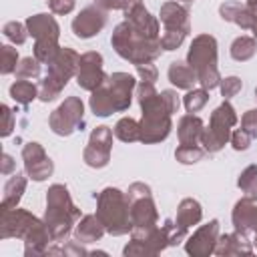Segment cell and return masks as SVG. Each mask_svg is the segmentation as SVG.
<instances>
[{
  "instance_id": "cell-49",
  "label": "cell",
  "mask_w": 257,
  "mask_h": 257,
  "mask_svg": "<svg viewBox=\"0 0 257 257\" xmlns=\"http://www.w3.org/2000/svg\"><path fill=\"white\" fill-rule=\"evenodd\" d=\"M247 6H249L253 12H257V0H247Z\"/></svg>"
},
{
  "instance_id": "cell-51",
  "label": "cell",
  "mask_w": 257,
  "mask_h": 257,
  "mask_svg": "<svg viewBox=\"0 0 257 257\" xmlns=\"http://www.w3.org/2000/svg\"><path fill=\"white\" fill-rule=\"evenodd\" d=\"M177 2H179V0H177ZM181 2H191V0H181Z\"/></svg>"
},
{
  "instance_id": "cell-35",
  "label": "cell",
  "mask_w": 257,
  "mask_h": 257,
  "mask_svg": "<svg viewBox=\"0 0 257 257\" xmlns=\"http://www.w3.org/2000/svg\"><path fill=\"white\" fill-rule=\"evenodd\" d=\"M16 78H24V80H30V78H38L40 74V60L32 58V56H26L18 62L16 70H14Z\"/></svg>"
},
{
  "instance_id": "cell-14",
  "label": "cell",
  "mask_w": 257,
  "mask_h": 257,
  "mask_svg": "<svg viewBox=\"0 0 257 257\" xmlns=\"http://www.w3.org/2000/svg\"><path fill=\"white\" fill-rule=\"evenodd\" d=\"M106 86H108V92L112 96L114 108L118 112L126 110L131 106V96H133V90L137 86L135 76L126 74V72H114L106 78Z\"/></svg>"
},
{
  "instance_id": "cell-6",
  "label": "cell",
  "mask_w": 257,
  "mask_h": 257,
  "mask_svg": "<svg viewBox=\"0 0 257 257\" xmlns=\"http://www.w3.org/2000/svg\"><path fill=\"white\" fill-rule=\"evenodd\" d=\"M42 221L38 217H34L32 213L24 211V209H2L0 215V237L2 239H26L36 227H40Z\"/></svg>"
},
{
  "instance_id": "cell-30",
  "label": "cell",
  "mask_w": 257,
  "mask_h": 257,
  "mask_svg": "<svg viewBox=\"0 0 257 257\" xmlns=\"http://www.w3.org/2000/svg\"><path fill=\"white\" fill-rule=\"evenodd\" d=\"M60 52V46H58V40H52V38H44V40H36L34 44V58L44 62V64H50L56 54Z\"/></svg>"
},
{
  "instance_id": "cell-4",
  "label": "cell",
  "mask_w": 257,
  "mask_h": 257,
  "mask_svg": "<svg viewBox=\"0 0 257 257\" xmlns=\"http://www.w3.org/2000/svg\"><path fill=\"white\" fill-rule=\"evenodd\" d=\"M187 62L197 72V80L203 88L211 90L219 86L221 74L217 68V40L211 34H199L189 48Z\"/></svg>"
},
{
  "instance_id": "cell-27",
  "label": "cell",
  "mask_w": 257,
  "mask_h": 257,
  "mask_svg": "<svg viewBox=\"0 0 257 257\" xmlns=\"http://www.w3.org/2000/svg\"><path fill=\"white\" fill-rule=\"evenodd\" d=\"M114 137L122 143H135V141H141V122H137L135 118L131 116H124L120 118L116 124H114Z\"/></svg>"
},
{
  "instance_id": "cell-43",
  "label": "cell",
  "mask_w": 257,
  "mask_h": 257,
  "mask_svg": "<svg viewBox=\"0 0 257 257\" xmlns=\"http://www.w3.org/2000/svg\"><path fill=\"white\" fill-rule=\"evenodd\" d=\"M241 128L249 133L253 139L257 137V108H251L241 116Z\"/></svg>"
},
{
  "instance_id": "cell-32",
  "label": "cell",
  "mask_w": 257,
  "mask_h": 257,
  "mask_svg": "<svg viewBox=\"0 0 257 257\" xmlns=\"http://www.w3.org/2000/svg\"><path fill=\"white\" fill-rule=\"evenodd\" d=\"M237 185H239V189L245 193L247 199H251V201L257 199V167H255V165H249V167L241 173Z\"/></svg>"
},
{
  "instance_id": "cell-23",
  "label": "cell",
  "mask_w": 257,
  "mask_h": 257,
  "mask_svg": "<svg viewBox=\"0 0 257 257\" xmlns=\"http://www.w3.org/2000/svg\"><path fill=\"white\" fill-rule=\"evenodd\" d=\"M169 80L177 86V88H185V90H191L193 88V84L195 82H199L197 80V72L191 68V64L189 62H181V60H177V62H171V66H169Z\"/></svg>"
},
{
  "instance_id": "cell-24",
  "label": "cell",
  "mask_w": 257,
  "mask_h": 257,
  "mask_svg": "<svg viewBox=\"0 0 257 257\" xmlns=\"http://www.w3.org/2000/svg\"><path fill=\"white\" fill-rule=\"evenodd\" d=\"M24 189H26V177L22 173H14L4 185V195H2L0 209H14L18 205V201L22 199Z\"/></svg>"
},
{
  "instance_id": "cell-20",
  "label": "cell",
  "mask_w": 257,
  "mask_h": 257,
  "mask_svg": "<svg viewBox=\"0 0 257 257\" xmlns=\"http://www.w3.org/2000/svg\"><path fill=\"white\" fill-rule=\"evenodd\" d=\"M251 245L247 241V235L245 233H229V235H223L217 239V245H215V253L217 255H251Z\"/></svg>"
},
{
  "instance_id": "cell-9",
  "label": "cell",
  "mask_w": 257,
  "mask_h": 257,
  "mask_svg": "<svg viewBox=\"0 0 257 257\" xmlns=\"http://www.w3.org/2000/svg\"><path fill=\"white\" fill-rule=\"evenodd\" d=\"M108 76L102 72V56L94 50L90 52H84L80 56V62H78V70H76V82L80 88L84 90H94L98 88Z\"/></svg>"
},
{
  "instance_id": "cell-7",
  "label": "cell",
  "mask_w": 257,
  "mask_h": 257,
  "mask_svg": "<svg viewBox=\"0 0 257 257\" xmlns=\"http://www.w3.org/2000/svg\"><path fill=\"white\" fill-rule=\"evenodd\" d=\"M82 114H84V104L78 96H68L48 118V124L52 133L60 137H68L74 128L82 124Z\"/></svg>"
},
{
  "instance_id": "cell-37",
  "label": "cell",
  "mask_w": 257,
  "mask_h": 257,
  "mask_svg": "<svg viewBox=\"0 0 257 257\" xmlns=\"http://www.w3.org/2000/svg\"><path fill=\"white\" fill-rule=\"evenodd\" d=\"M0 56H2L0 72H2V74H10V72H14L16 66H18V50L12 48L10 44H4V46H0Z\"/></svg>"
},
{
  "instance_id": "cell-34",
  "label": "cell",
  "mask_w": 257,
  "mask_h": 257,
  "mask_svg": "<svg viewBox=\"0 0 257 257\" xmlns=\"http://www.w3.org/2000/svg\"><path fill=\"white\" fill-rule=\"evenodd\" d=\"M207 100H209V94H207V88H193V90H189L187 94H185V98H183V104H185V108H187V112H199L205 104H207Z\"/></svg>"
},
{
  "instance_id": "cell-33",
  "label": "cell",
  "mask_w": 257,
  "mask_h": 257,
  "mask_svg": "<svg viewBox=\"0 0 257 257\" xmlns=\"http://www.w3.org/2000/svg\"><path fill=\"white\" fill-rule=\"evenodd\" d=\"M205 153L207 151L203 147H199V145H179L177 151H175V157L183 165H193V163L201 161L205 157Z\"/></svg>"
},
{
  "instance_id": "cell-36",
  "label": "cell",
  "mask_w": 257,
  "mask_h": 257,
  "mask_svg": "<svg viewBox=\"0 0 257 257\" xmlns=\"http://www.w3.org/2000/svg\"><path fill=\"white\" fill-rule=\"evenodd\" d=\"M2 32H4V36H6L10 42H14V44H24V42H26V36H28L26 24L16 22V20L6 22L4 28H2Z\"/></svg>"
},
{
  "instance_id": "cell-13",
  "label": "cell",
  "mask_w": 257,
  "mask_h": 257,
  "mask_svg": "<svg viewBox=\"0 0 257 257\" xmlns=\"http://www.w3.org/2000/svg\"><path fill=\"white\" fill-rule=\"evenodd\" d=\"M128 199V197H126ZM131 205V223L133 229H149V227H157V209H155V201L153 195H139V197H131L128 199Z\"/></svg>"
},
{
  "instance_id": "cell-15",
  "label": "cell",
  "mask_w": 257,
  "mask_h": 257,
  "mask_svg": "<svg viewBox=\"0 0 257 257\" xmlns=\"http://www.w3.org/2000/svg\"><path fill=\"white\" fill-rule=\"evenodd\" d=\"M78 62H80V56L72 48H60V52L56 54V58L48 64V74H52L54 78H58L60 82L66 84L76 74Z\"/></svg>"
},
{
  "instance_id": "cell-28",
  "label": "cell",
  "mask_w": 257,
  "mask_h": 257,
  "mask_svg": "<svg viewBox=\"0 0 257 257\" xmlns=\"http://www.w3.org/2000/svg\"><path fill=\"white\" fill-rule=\"evenodd\" d=\"M10 96L20 104H28L38 96V86L32 84L30 80L18 78L14 84H10Z\"/></svg>"
},
{
  "instance_id": "cell-42",
  "label": "cell",
  "mask_w": 257,
  "mask_h": 257,
  "mask_svg": "<svg viewBox=\"0 0 257 257\" xmlns=\"http://www.w3.org/2000/svg\"><path fill=\"white\" fill-rule=\"evenodd\" d=\"M251 135L249 133H245L243 128H237V131H233L231 133V145H233V149L235 151H245V149H249V145H251Z\"/></svg>"
},
{
  "instance_id": "cell-8",
  "label": "cell",
  "mask_w": 257,
  "mask_h": 257,
  "mask_svg": "<svg viewBox=\"0 0 257 257\" xmlns=\"http://www.w3.org/2000/svg\"><path fill=\"white\" fill-rule=\"evenodd\" d=\"M110 149H112V131L108 126H96L90 133V141L82 153L84 163L94 169L106 167L110 161Z\"/></svg>"
},
{
  "instance_id": "cell-2",
  "label": "cell",
  "mask_w": 257,
  "mask_h": 257,
  "mask_svg": "<svg viewBox=\"0 0 257 257\" xmlns=\"http://www.w3.org/2000/svg\"><path fill=\"white\" fill-rule=\"evenodd\" d=\"M78 217L80 211L74 207L68 189L64 185H52L46 191V213H44V223L52 235V241L56 243L64 241Z\"/></svg>"
},
{
  "instance_id": "cell-47",
  "label": "cell",
  "mask_w": 257,
  "mask_h": 257,
  "mask_svg": "<svg viewBox=\"0 0 257 257\" xmlns=\"http://www.w3.org/2000/svg\"><path fill=\"white\" fill-rule=\"evenodd\" d=\"M2 118H4V124H2V137H8L14 128V120H12V112L6 104H2Z\"/></svg>"
},
{
  "instance_id": "cell-38",
  "label": "cell",
  "mask_w": 257,
  "mask_h": 257,
  "mask_svg": "<svg viewBox=\"0 0 257 257\" xmlns=\"http://www.w3.org/2000/svg\"><path fill=\"white\" fill-rule=\"evenodd\" d=\"M185 36H187V32H183V30L165 28L163 34H161V46H163V50H175V48H179L183 44Z\"/></svg>"
},
{
  "instance_id": "cell-44",
  "label": "cell",
  "mask_w": 257,
  "mask_h": 257,
  "mask_svg": "<svg viewBox=\"0 0 257 257\" xmlns=\"http://www.w3.org/2000/svg\"><path fill=\"white\" fill-rule=\"evenodd\" d=\"M137 72H139L141 80H145V82H153V84H155V80H157V68H155L153 62L137 64Z\"/></svg>"
},
{
  "instance_id": "cell-17",
  "label": "cell",
  "mask_w": 257,
  "mask_h": 257,
  "mask_svg": "<svg viewBox=\"0 0 257 257\" xmlns=\"http://www.w3.org/2000/svg\"><path fill=\"white\" fill-rule=\"evenodd\" d=\"M161 22L165 28H173V30H183L189 34L191 30V24H189V10L179 4L177 0L173 2H165L161 6Z\"/></svg>"
},
{
  "instance_id": "cell-26",
  "label": "cell",
  "mask_w": 257,
  "mask_h": 257,
  "mask_svg": "<svg viewBox=\"0 0 257 257\" xmlns=\"http://www.w3.org/2000/svg\"><path fill=\"white\" fill-rule=\"evenodd\" d=\"M90 110L96 114V116H108L112 112H116L114 108V102H112V96L108 92V86H106V80L92 90V96H90Z\"/></svg>"
},
{
  "instance_id": "cell-45",
  "label": "cell",
  "mask_w": 257,
  "mask_h": 257,
  "mask_svg": "<svg viewBox=\"0 0 257 257\" xmlns=\"http://www.w3.org/2000/svg\"><path fill=\"white\" fill-rule=\"evenodd\" d=\"M54 14H68L74 8V0H46Z\"/></svg>"
},
{
  "instance_id": "cell-21",
  "label": "cell",
  "mask_w": 257,
  "mask_h": 257,
  "mask_svg": "<svg viewBox=\"0 0 257 257\" xmlns=\"http://www.w3.org/2000/svg\"><path fill=\"white\" fill-rule=\"evenodd\" d=\"M203 120L195 114H185L181 116L179 120V126H177V135H179V141L181 145H197L201 141V135H203Z\"/></svg>"
},
{
  "instance_id": "cell-3",
  "label": "cell",
  "mask_w": 257,
  "mask_h": 257,
  "mask_svg": "<svg viewBox=\"0 0 257 257\" xmlns=\"http://www.w3.org/2000/svg\"><path fill=\"white\" fill-rule=\"evenodd\" d=\"M96 217L100 219L106 233L110 235H126L133 231L131 205H128L126 193L118 191L116 187H106L98 195Z\"/></svg>"
},
{
  "instance_id": "cell-31",
  "label": "cell",
  "mask_w": 257,
  "mask_h": 257,
  "mask_svg": "<svg viewBox=\"0 0 257 257\" xmlns=\"http://www.w3.org/2000/svg\"><path fill=\"white\" fill-rule=\"evenodd\" d=\"M64 86H66L64 82H60V80L54 78L52 74H46V76L40 80V84H38V98L44 100V102L54 100V98L60 94V90H62Z\"/></svg>"
},
{
  "instance_id": "cell-1",
  "label": "cell",
  "mask_w": 257,
  "mask_h": 257,
  "mask_svg": "<svg viewBox=\"0 0 257 257\" xmlns=\"http://www.w3.org/2000/svg\"><path fill=\"white\" fill-rule=\"evenodd\" d=\"M110 44H112V48L116 50V54L120 58L133 62L135 66L137 64H145V62H153L163 50L161 38L149 36L147 32L139 30L137 26H133L128 20L120 22L114 28Z\"/></svg>"
},
{
  "instance_id": "cell-29",
  "label": "cell",
  "mask_w": 257,
  "mask_h": 257,
  "mask_svg": "<svg viewBox=\"0 0 257 257\" xmlns=\"http://www.w3.org/2000/svg\"><path fill=\"white\" fill-rule=\"evenodd\" d=\"M255 50H257V44H255V38H251V36H239L231 44V56L237 62H245V60L253 58Z\"/></svg>"
},
{
  "instance_id": "cell-11",
  "label": "cell",
  "mask_w": 257,
  "mask_h": 257,
  "mask_svg": "<svg viewBox=\"0 0 257 257\" xmlns=\"http://www.w3.org/2000/svg\"><path fill=\"white\" fill-rule=\"evenodd\" d=\"M22 159H24V169L34 181H44L52 175L54 165L44 153V149L38 143H28L22 149Z\"/></svg>"
},
{
  "instance_id": "cell-5",
  "label": "cell",
  "mask_w": 257,
  "mask_h": 257,
  "mask_svg": "<svg viewBox=\"0 0 257 257\" xmlns=\"http://www.w3.org/2000/svg\"><path fill=\"white\" fill-rule=\"evenodd\" d=\"M237 122V114L235 108L225 100L223 104H219L213 114H211V122L209 128H203L201 135V145L207 153H217L225 147V143L231 139V126Z\"/></svg>"
},
{
  "instance_id": "cell-19",
  "label": "cell",
  "mask_w": 257,
  "mask_h": 257,
  "mask_svg": "<svg viewBox=\"0 0 257 257\" xmlns=\"http://www.w3.org/2000/svg\"><path fill=\"white\" fill-rule=\"evenodd\" d=\"M24 24L28 28V34L34 36L36 40H44V38L58 40L60 28H58L56 20L50 14H34V16H28Z\"/></svg>"
},
{
  "instance_id": "cell-10",
  "label": "cell",
  "mask_w": 257,
  "mask_h": 257,
  "mask_svg": "<svg viewBox=\"0 0 257 257\" xmlns=\"http://www.w3.org/2000/svg\"><path fill=\"white\" fill-rule=\"evenodd\" d=\"M219 239V221L213 219L207 225L199 227L185 243V251L193 257H207L215 253V245Z\"/></svg>"
},
{
  "instance_id": "cell-40",
  "label": "cell",
  "mask_w": 257,
  "mask_h": 257,
  "mask_svg": "<svg viewBox=\"0 0 257 257\" xmlns=\"http://www.w3.org/2000/svg\"><path fill=\"white\" fill-rule=\"evenodd\" d=\"M219 86H221V94H223L225 98H231V96H235V94L241 90L243 82H241V78H237V76H227V78H221Z\"/></svg>"
},
{
  "instance_id": "cell-41",
  "label": "cell",
  "mask_w": 257,
  "mask_h": 257,
  "mask_svg": "<svg viewBox=\"0 0 257 257\" xmlns=\"http://www.w3.org/2000/svg\"><path fill=\"white\" fill-rule=\"evenodd\" d=\"M241 8H243V4H241V2H237V0H227V2H223V4L219 6V14H221V18H223V20L233 22Z\"/></svg>"
},
{
  "instance_id": "cell-12",
  "label": "cell",
  "mask_w": 257,
  "mask_h": 257,
  "mask_svg": "<svg viewBox=\"0 0 257 257\" xmlns=\"http://www.w3.org/2000/svg\"><path fill=\"white\" fill-rule=\"evenodd\" d=\"M104 22H106V10H102L98 6H86L80 10L78 16H74L72 32L78 38H90L102 30Z\"/></svg>"
},
{
  "instance_id": "cell-46",
  "label": "cell",
  "mask_w": 257,
  "mask_h": 257,
  "mask_svg": "<svg viewBox=\"0 0 257 257\" xmlns=\"http://www.w3.org/2000/svg\"><path fill=\"white\" fill-rule=\"evenodd\" d=\"M161 96H163V100H165L167 108L171 110V114L179 110V104H181V102H179V96H177V92H175V90H163V92H161Z\"/></svg>"
},
{
  "instance_id": "cell-39",
  "label": "cell",
  "mask_w": 257,
  "mask_h": 257,
  "mask_svg": "<svg viewBox=\"0 0 257 257\" xmlns=\"http://www.w3.org/2000/svg\"><path fill=\"white\" fill-rule=\"evenodd\" d=\"M137 4H143V2L141 0H94V6L102 10H122V12H126Z\"/></svg>"
},
{
  "instance_id": "cell-16",
  "label": "cell",
  "mask_w": 257,
  "mask_h": 257,
  "mask_svg": "<svg viewBox=\"0 0 257 257\" xmlns=\"http://www.w3.org/2000/svg\"><path fill=\"white\" fill-rule=\"evenodd\" d=\"M171 116H143L141 120V141L151 145V143H161L169 137L171 133Z\"/></svg>"
},
{
  "instance_id": "cell-50",
  "label": "cell",
  "mask_w": 257,
  "mask_h": 257,
  "mask_svg": "<svg viewBox=\"0 0 257 257\" xmlns=\"http://www.w3.org/2000/svg\"><path fill=\"white\" fill-rule=\"evenodd\" d=\"M251 30H253V38H257V14H255V20H253V26H251Z\"/></svg>"
},
{
  "instance_id": "cell-22",
  "label": "cell",
  "mask_w": 257,
  "mask_h": 257,
  "mask_svg": "<svg viewBox=\"0 0 257 257\" xmlns=\"http://www.w3.org/2000/svg\"><path fill=\"white\" fill-rule=\"evenodd\" d=\"M104 225L100 223V219L96 215H84L80 219V223L76 225V241L78 243H94L104 235Z\"/></svg>"
},
{
  "instance_id": "cell-18",
  "label": "cell",
  "mask_w": 257,
  "mask_h": 257,
  "mask_svg": "<svg viewBox=\"0 0 257 257\" xmlns=\"http://www.w3.org/2000/svg\"><path fill=\"white\" fill-rule=\"evenodd\" d=\"M233 225H235V231L239 233H255L257 229V207L253 205L251 199H241L237 201L235 209H233Z\"/></svg>"
},
{
  "instance_id": "cell-25",
  "label": "cell",
  "mask_w": 257,
  "mask_h": 257,
  "mask_svg": "<svg viewBox=\"0 0 257 257\" xmlns=\"http://www.w3.org/2000/svg\"><path fill=\"white\" fill-rule=\"evenodd\" d=\"M203 217V211H201V205L195 201V199H183L179 203V209H177V225L181 229H189L193 225H197Z\"/></svg>"
},
{
  "instance_id": "cell-48",
  "label": "cell",
  "mask_w": 257,
  "mask_h": 257,
  "mask_svg": "<svg viewBox=\"0 0 257 257\" xmlns=\"http://www.w3.org/2000/svg\"><path fill=\"white\" fill-rule=\"evenodd\" d=\"M2 159H4V167H2V173H4V175H8V173H10V169H12V157H10L8 153H4V155H2Z\"/></svg>"
}]
</instances>
